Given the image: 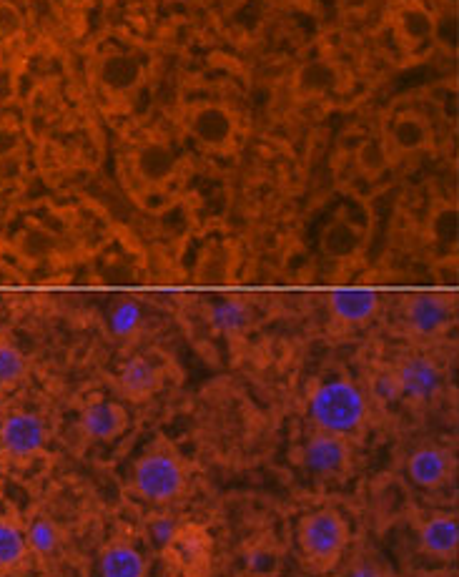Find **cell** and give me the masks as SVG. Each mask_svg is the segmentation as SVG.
<instances>
[{
    "mask_svg": "<svg viewBox=\"0 0 459 577\" xmlns=\"http://www.w3.org/2000/svg\"><path fill=\"white\" fill-rule=\"evenodd\" d=\"M367 409V397L362 394V389L347 379L324 382L322 387L314 389L312 402H309V414H312L314 424L322 432L342 437L362 429Z\"/></svg>",
    "mask_w": 459,
    "mask_h": 577,
    "instance_id": "1",
    "label": "cell"
},
{
    "mask_svg": "<svg viewBox=\"0 0 459 577\" xmlns=\"http://www.w3.org/2000/svg\"><path fill=\"white\" fill-rule=\"evenodd\" d=\"M349 527L337 510H319L304 517L299 527L301 550L317 567H332L342 557Z\"/></svg>",
    "mask_w": 459,
    "mask_h": 577,
    "instance_id": "2",
    "label": "cell"
},
{
    "mask_svg": "<svg viewBox=\"0 0 459 577\" xmlns=\"http://www.w3.org/2000/svg\"><path fill=\"white\" fill-rule=\"evenodd\" d=\"M184 485V467L169 452L146 455L133 472V487H136L138 495L151 502H171L181 495Z\"/></svg>",
    "mask_w": 459,
    "mask_h": 577,
    "instance_id": "3",
    "label": "cell"
},
{
    "mask_svg": "<svg viewBox=\"0 0 459 577\" xmlns=\"http://www.w3.org/2000/svg\"><path fill=\"white\" fill-rule=\"evenodd\" d=\"M184 128L201 149L206 151H226L236 141L239 121L234 111L224 103L206 101L191 108L184 118Z\"/></svg>",
    "mask_w": 459,
    "mask_h": 577,
    "instance_id": "4",
    "label": "cell"
},
{
    "mask_svg": "<svg viewBox=\"0 0 459 577\" xmlns=\"http://www.w3.org/2000/svg\"><path fill=\"white\" fill-rule=\"evenodd\" d=\"M392 377L397 384V397L409 404H429L442 392L444 382L442 367L427 354L404 357L392 369Z\"/></svg>",
    "mask_w": 459,
    "mask_h": 577,
    "instance_id": "5",
    "label": "cell"
},
{
    "mask_svg": "<svg viewBox=\"0 0 459 577\" xmlns=\"http://www.w3.org/2000/svg\"><path fill=\"white\" fill-rule=\"evenodd\" d=\"M432 126L417 111H399L384 123L382 154L387 159H407L432 146Z\"/></svg>",
    "mask_w": 459,
    "mask_h": 577,
    "instance_id": "6",
    "label": "cell"
},
{
    "mask_svg": "<svg viewBox=\"0 0 459 577\" xmlns=\"http://www.w3.org/2000/svg\"><path fill=\"white\" fill-rule=\"evenodd\" d=\"M454 319V304L442 294H412L402 307V322L409 334L419 339H434L449 329Z\"/></svg>",
    "mask_w": 459,
    "mask_h": 577,
    "instance_id": "7",
    "label": "cell"
},
{
    "mask_svg": "<svg viewBox=\"0 0 459 577\" xmlns=\"http://www.w3.org/2000/svg\"><path fill=\"white\" fill-rule=\"evenodd\" d=\"M96 81L108 98H133L146 81V68L133 53L108 51L98 58Z\"/></svg>",
    "mask_w": 459,
    "mask_h": 577,
    "instance_id": "8",
    "label": "cell"
},
{
    "mask_svg": "<svg viewBox=\"0 0 459 577\" xmlns=\"http://www.w3.org/2000/svg\"><path fill=\"white\" fill-rule=\"evenodd\" d=\"M46 422L38 414L16 412L0 424V452L11 460H31L46 447Z\"/></svg>",
    "mask_w": 459,
    "mask_h": 577,
    "instance_id": "9",
    "label": "cell"
},
{
    "mask_svg": "<svg viewBox=\"0 0 459 577\" xmlns=\"http://www.w3.org/2000/svg\"><path fill=\"white\" fill-rule=\"evenodd\" d=\"M392 28L399 46L412 56L429 51V46L437 38V18L419 0H407L397 8L392 18Z\"/></svg>",
    "mask_w": 459,
    "mask_h": 577,
    "instance_id": "10",
    "label": "cell"
},
{
    "mask_svg": "<svg viewBox=\"0 0 459 577\" xmlns=\"http://www.w3.org/2000/svg\"><path fill=\"white\" fill-rule=\"evenodd\" d=\"M342 83H344L342 68H339L334 61H329V58H312V61H304L296 66L294 73H291V93H294L296 101L301 103L324 101V98L339 93Z\"/></svg>",
    "mask_w": 459,
    "mask_h": 577,
    "instance_id": "11",
    "label": "cell"
},
{
    "mask_svg": "<svg viewBox=\"0 0 459 577\" xmlns=\"http://www.w3.org/2000/svg\"><path fill=\"white\" fill-rule=\"evenodd\" d=\"M301 465L319 477H339L352 465V447L347 437L319 429L317 435L306 440L301 450Z\"/></svg>",
    "mask_w": 459,
    "mask_h": 577,
    "instance_id": "12",
    "label": "cell"
},
{
    "mask_svg": "<svg viewBox=\"0 0 459 577\" xmlns=\"http://www.w3.org/2000/svg\"><path fill=\"white\" fill-rule=\"evenodd\" d=\"M116 382L118 389L126 394L128 399H148L151 394H156L164 384V372L151 357H143V354H136V357H128L126 362L118 367L116 372Z\"/></svg>",
    "mask_w": 459,
    "mask_h": 577,
    "instance_id": "13",
    "label": "cell"
},
{
    "mask_svg": "<svg viewBox=\"0 0 459 577\" xmlns=\"http://www.w3.org/2000/svg\"><path fill=\"white\" fill-rule=\"evenodd\" d=\"M133 166L148 184H164L179 169V156L164 141H146L133 151Z\"/></svg>",
    "mask_w": 459,
    "mask_h": 577,
    "instance_id": "14",
    "label": "cell"
},
{
    "mask_svg": "<svg viewBox=\"0 0 459 577\" xmlns=\"http://www.w3.org/2000/svg\"><path fill=\"white\" fill-rule=\"evenodd\" d=\"M126 424V409L116 402H108V399H98V402L88 404L81 414L83 432L98 442L116 440L126 429Z\"/></svg>",
    "mask_w": 459,
    "mask_h": 577,
    "instance_id": "15",
    "label": "cell"
},
{
    "mask_svg": "<svg viewBox=\"0 0 459 577\" xmlns=\"http://www.w3.org/2000/svg\"><path fill=\"white\" fill-rule=\"evenodd\" d=\"M379 297L369 289H339L329 294V312L337 322L357 327L377 314Z\"/></svg>",
    "mask_w": 459,
    "mask_h": 577,
    "instance_id": "16",
    "label": "cell"
},
{
    "mask_svg": "<svg viewBox=\"0 0 459 577\" xmlns=\"http://www.w3.org/2000/svg\"><path fill=\"white\" fill-rule=\"evenodd\" d=\"M454 470V460L447 450L439 447H422L409 460V477L419 487H437L444 480H449Z\"/></svg>",
    "mask_w": 459,
    "mask_h": 577,
    "instance_id": "17",
    "label": "cell"
},
{
    "mask_svg": "<svg viewBox=\"0 0 459 577\" xmlns=\"http://www.w3.org/2000/svg\"><path fill=\"white\" fill-rule=\"evenodd\" d=\"M419 540L429 555L452 557L459 547V522L454 515H434L419 530Z\"/></svg>",
    "mask_w": 459,
    "mask_h": 577,
    "instance_id": "18",
    "label": "cell"
},
{
    "mask_svg": "<svg viewBox=\"0 0 459 577\" xmlns=\"http://www.w3.org/2000/svg\"><path fill=\"white\" fill-rule=\"evenodd\" d=\"M209 324L219 334L226 337H236V334L246 332L251 324V307L244 299H219V302L211 304L209 309Z\"/></svg>",
    "mask_w": 459,
    "mask_h": 577,
    "instance_id": "19",
    "label": "cell"
},
{
    "mask_svg": "<svg viewBox=\"0 0 459 577\" xmlns=\"http://www.w3.org/2000/svg\"><path fill=\"white\" fill-rule=\"evenodd\" d=\"M101 575L103 577H146V562L126 542L106 547L101 557Z\"/></svg>",
    "mask_w": 459,
    "mask_h": 577,
    "instance_id": "20",
    "label": "cell"
},
{
    "mask_svg": "<svg viewBox=\"0 0 459 577\" xmlns=\"http://www.w3.org/2000/svg\"><path fill=\"white\" fill-rule=\"evenodd\" d=\"M28 555L26 530L11 517H0V570H16Z\"/></svg>",
    "mask_w": 459,
    "mask_h": 577,
    "instance_id": "21",
    "label": "cell"
},
{
    "mask_svg": "<svg viewBox=\"0 0 459 577\" xmlns=\"http://www.w3.org/2000/svg\"><path fill=\"white\" fill-rule=\"evenodd\" d=\"M143 324V309L141 304L133 302V299H121L111 307L108 312V329H111L113 337L118 339H131L133 334L141 329Z\"/></svg>",
    "mask_w": 459,
    "mask_h": 577,
    "instance_id": "22",
    "label": "cell"
},
{
    "mask_svg": "<svg viewBox=\"0 0 459 577\" xmlns=\"http://www.w3.org/2000/svg\"><path fill=\"white\" fill-rule=\"evenodd\" d=\"M26 542H28V550L36 552V555H41V557H48L58 550L61 535H58V527L53 525L51 520H46V517H36V520L28 525Z\"/></svg>",
    "mask_w": 459,
    "mask_h": 577,
    "instance_id": "23",
    "label": "cell"
},
{
    "mask_svg": "<svg viewBox=\"0 0 459 577\" xmlns=\"http://www.w3.org/2000/svg\"><path fill=\"white\" fill-rule=\"evenodd\" d=\"M28 372V359L16 344L0 342V387L21 382Z\"/></svg>",
    "mask_w": 459,
    "mask_h": 577,
    "instance_id": "24",
    "label": "cell"
},
{
    "mask_svg": "<svg viewBox=\"0 0 459 577\" xmlns=\"http://www.w3.org/2000/svg\"><path fill=\"white\" fill-rule=\"evenodd\" d=\"M23 31V13L13 3H0V38H16Z\"/></svg>",
    "mask_w": 459,
    "mask_h": 577,
    "instance_id": "25",
    "label": "cell"
},
{
    "mask_svg": "<svg viewBox=\"0 0 459 577\" xmlns=\"http://www.w3.org/2000/svg\"><path fill=\"white\" fill-rule=\"evenodd\" d=\"M347 577H387V575H384L374 562H357V565L347 572Z\"/></svg>",
    "mask_w": 459,
    "mask_h": 577,
    "instance_id": "26",
    "label": "cell"
},
{
    "mask_svg": "<svg viewBox=\"0 0 459 577\" xmlns=\"http://www.w3.org/2000/svg\"><path fill=\"white\" fill-rule=\"evenodd\" d=\"M153 535H156V540L159 542H171L176 535V527L171 525L169 520H161V522H156V525H153Z\"/></svg>",
    "mask_w": 459,
    "mask_h": 577,
    "instance_id": "27",
    "label": "cell"
}]
</instances>
